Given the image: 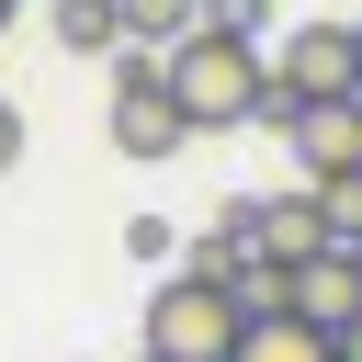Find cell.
I'll list each match as a JSON object with an SVG mask.
<instances>
[{
  "mask_svg": "<svg viewBox=\"0 0 362 362\" xmlns=\"http://www.w3.org/2000/svg\"><path fill=\"white\" fill-rule=\"evenodd\" d=\"M102 136H113L124 158H181V147H192V113H181V90H170V57H158V45H124V57H113Z\"/></svg>",
  "mask_w": 362,
  "mask_h": 362,
  "instance_id": "3",
  "label": "cell"
},
{
  "mask_svg": "<svg viewBox=\"0 0 362 362\" xmlns=\"http://www.w3.org/2000/svg\"><path fill=\"white\" fill-rule=\"evenodd\" d=\"M11 170H23V113L0 102V181H11Z\"/></svg>",
  "mask_w": 362,
  "mask_h": 362,
  "instance_id": "13",
  "label": "cell"
},
{
  "mask_svg": "<svg viewBox=\"0 0 362 362\" xmlns=\"http://www.w3.org/2000/svg\"><path fill=\"white\" fill-rule=\"evenodd\" d=\"M45 11H57V0H45Z\"/></svg>",
  "mask_w": 362,
  "mask_h": 362,
  "instance_id": "17",
  "label": "cell"
},
{
  "mask_svg": "<svg viewBox=\"0 0 362 362\" xmlns=\"http://www.w3.org/2000/svg\"><path fill=\"white\" fill-rule=\"evenodd\" d=\"M249 249H260V283H272V272H305L339 238H328V204L317 192H272V204H249Z\"/></svg>",
  "mask_w": 362,
  "mask_h": 362,
  "instance_id": "5",
  "label": "cell"
},
{
  "mask_svg": "<svg viewBox=\"0 0 362 362\" xmlns=\"http://www.w3.org/2000/svg\"><path fill=\"white\" fill-rule=\"evenodd\" d=\"M113 11H124V45H158V57L181 34H204V0H113Z\"/></svg>",
  "mask_w": 362,
  "mask_h": 362,
  "instance_id": "10",
  "label": "cell"
},
{
  "mask_svg": "<svg viewBox=\"0 0 362 362\" xmlns=\"http://www.w3.org/2000/svg\"><path fill=\"white\" fill-rule=\"evenodd\" d=\"M339 362H362V317H351V328H339Z\"/></svg>",
  "mask_w": 362,
  "mask_h": 362,
  "instance_id": "14",
  "label": "cell"
},
{
  "mask_svg": "<svg viewBox=\"0 0 362 362\" xmlns=\"http://www.w3.org/2000/svg\"><path fill=\"white\" fill-rule=\"evenodd\" d=\"M283 147H294L305 181H351V170H362V90H328L317 113H294Z\"/></svg>",
  "mask_w": 362,
  "mask_h": 362,
  "instance_id": "6",
  "label": "cell"
},
{
  "mask_svg": "<svg viewBox=\"0 0 362 362\" xmlns=\"http://www.w3.org/2000/svg\"><path fill=\"white\" fill-rule=\"evenodd\" d=\"M147 362H238V339H249V294L238 283H204V272H170L158 294H147Z\"/></svg>",
  "mask_w": 362,
  "mask_h": 362,
  "instance_id": "2",
  "label": "cell"
},
{
  "mask_svg": "<svg viewBox=\"0 0 362 362\" xmlns=\"http://www.w3.org/2000/svg\"><path fill=\"white\" fill-rule=\"evenodd\" d=\"M328 90H362V23H294V34L272 45V102H260V124H294V113H317Z\"/></svg>",
  "mask_w": 362,
  "mask_h": 362,
  "instance_id": "4",
  "label": "cell"
},
{
  "mask_svg": "<svg viewBox=\"0 0 362 362\" xmlns=\"http://www.w3.org/2000/svg\"><path fill=\"white\" fill-rule=\"evenodd\" d=\"M238 362H339V339H328V328H305L294 305H249V339H238Z\"/></svg>",
  "mask_w": 362,
  "mask_h": 362,
  "instance_id": "8",
  "label": "cell"
},
{
  "mask_svg": "<svg viewBox=\"0 0 362 362\" xmlns=\"http://www.w3.org/2000/svg\"><path fill=\"white\" fill-rule=\"evenodd\" d=\"M57 45L68 57H124V11L113 0H57Z\"/></svg>",
  "mask_w": 362,
  "mask_h": 362,
  "instance_id": "9",
  "label": "cell"
},
{
  "mask_svg": "<svg viewBox=\"0 0 362 362\" xmlns=\"http://www.w3.org/2000/svg\"><path fill=\"white\" fill-rule=\"evenodd\" d=\"M11 11H23V0H0V34H11Z\"/></svg>",
  "mask_w": 362,
  "mask_h": 362,
  "instance_id": "15",
  "label": "cell"
},
{
  "mask_svg": "<svg viewBox=\"0 0 362 362\" xmlns=\"http://www.w3.org/2000/svg\"><path fill=\"white\" fill-rule=\"evenodd\" d=\"M305 192L328 204V238L351 249V238H362V170H351V181H305Z\"/></svg>",
  "mask_w": 362,
  "mask_h": 362,
  "instance_id": "11",
  "label": "cell"
},
{
  "mask_svg": "<svg viewBox=\"0 0 362 362\" xmlns=\"http://www.w3.org/2000/svg\"><path fill=\"white\" fill-rule=\"evenodd\" d=\"M170 90H181L192 136H226V124H260V102H272V57H260V34L204 23V34L170 45Z\"/></svg>",
  "mask_w": 362,
  "mask_h": 362,
  "instance_id": "1",
  "label": "cell"
},
{
  "mask_svg": "<svg viewBox=\"0 0 362 362\" xmlns=\"http://www.w3.org/2000/svg\"><path fill=\"white\" fill-rule=\"evenodd\" d=\"M351 260H362V238H351Z\"/></svg>",
  "mask_w": 362,
  "mask_h": 362,
  "instance_id": "16",
  "label": "cell"
},
{
  "mask_svg": "<svg viewBox=\"0 0 362 362\" xmlns=\"http://www.w3.org/2000/svg\"><path fill=\"white\" fill-rule=\"evenodd\" d=\"M204 23H226V34H272V0H204Z\"/></svg>",
  "mask_w": 362,
  "mask_h": 362,
  "instance_id": "12",
  "label": "cell"
},
{
  "mask_svg": "<svg viewBox=\"0 0 362 362\" xmlns=\"http://www.w3.org/2000/svg\"><path fill=\"white\" fill-rule=\"evenodd\" d=\"M283 305H294L305 328H328V339H339V328L362 317V260H351V249H317L305 272H283Z\"/></svg>",
  "mask_w": 362,
  "mask_h": 362,
  "instance_id": "7",
  "label": "cell"
}]
</instances>
